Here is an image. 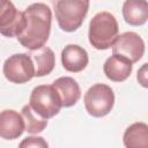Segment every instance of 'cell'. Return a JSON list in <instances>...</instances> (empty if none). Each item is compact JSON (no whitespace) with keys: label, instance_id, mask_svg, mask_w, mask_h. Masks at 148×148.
<instances>
[{"label":"cell","instance_id":"6da1fadb","mask_svg":"<svg viewBox=\"0 0 148 148\" xmlns=\"http://www.w3.org/2000/svg\"><path fill=\"white\" fill-rule=\"evenodd\" d=\"M25 24L23 31L16 37L20 44L30 50L43 47L51 32L52 12L50 7L43 2H36L28 6L24 12Z\"/></svg>","mask_w":148,"mask_h":148},{"label":"cell","instance_id":"7a4b0ae2","mask_svg":"<svg viewBox=\"0 0 148 148\" xmlns=\"http://www.w3.org/2000/svg\"><path fill=\"white\" fill-rule=\"evenodd\" d=\"M118 22L109 12L97 13L89 23V43L96 50L110 49L118 37Z\"/></svg>","mask_w":148,"mask_h":148},{"label":"cell","instance_id":"3957f363","mask_svg":"<svg viewBox=\"0 0 148 148\" xmlns=\"http://www.w3.org/2000/svg\"><path fill=\"white\" fill-rule=\"evenodd\" d=\"M89 2L90 0H57L54 13L59 28L66 32L77 30L88 14Z\"/></svg>","mask_w":148,"mask_h":148},{"label":"cell","instance_id":"277c9868","mask_svg":"<svg viewBox=\"0 0 148 148\" xmlns=\"http://www.w3.org/2000/svg\"><path fill=\"white\" fill-rule=\"evenodd\" d=\"M29 104L36 113L45 119L57 116L62 108L61 98L53 84H39L35 87L30 94Z\"/></svg>","mask_w":148,"mask_h":148},{"label":"cell","instance_id":"5b68a950","mask_svg":"<svg viewBox=\"0 0 148 148\" xmlns=\"http://www.w3.org/2000/svg\"><path fill=\"white\" fill-rule=\"evenodd\" d=\"M83 102L86 111L90 116L102 118L112 110L114 105V92L108 84L96 83L86 91Z\"/></svg>","mask_w":148,"mask_h":148},{"label":"cell","instance_id":"8992f818","mask_svg":"<svg viewBox=\"0 0 148 148\" xmlns=\"http://www.w3.org/2000/svg\"><path fill=\"white\" fill-rule=\"evenodd\" d=\"M2 72L9 82L22 84L35 76V66L28 53H15L5 60Z\"/></svg>","mask_w":148,"mask_h":148},{"label":"cell","instance_id":"52a82bcc","mask_svg":"<svg viewBox=\"0 0 148 148\" xmlns=\"http://www.w3.org/2000/svg\"><path fill=\"white\" fill-rule=\"evenodd\" d=\"M112 53L121 56L132 64H135L145 53V42L136 32L126 31L116 38L112 45Z\"/></svg>","mask_w":148,"mask_h":148},{"label":"cell","instance_id":"ba28073f","mask_svg":"<svg viewBox=\"0 0 148 148\" xmlns=\"http://www.w3.org/2000/svg\"><path fill=\"white\" fill-rule=\"evenodd\" d=\"M25 18L23 12H18L10 0H1L0 32L6 37H17L24 29Z\"/></svg>","mask_w":148,"mask_h":148},{"label":"cell","instance_id":"9c48e42d","mask_svg":"<svg viewBox=\"0 0 148 148\" xmlns=\"http://www.w3.org/2000/svg\"><path fill=\"white\" fill-rule=\"evenodd\" d=\"M25 131V123L22 113L15 110H3L0 113V136L5 140L20 138Z\"/></svg>","mask_w":148,"mask_h":148},{"label":"cell","instance_id":"30bf717a","mask_svg":"<svg viewBox=\"0 0 148 148\" xmlns=\"http://www.w3.org/2000/svg\"><path fill=\"white\" fill-rule=\"evenodd\" d=\"M89 62L87 51L76 44H68L61 51L62 67L71 73H79L83 71Z\"/></svg>","mask_w":148,"mask_h":148},{"label":"cell","instance_id":"8fae6325","mask_svg":"<svg viewBox=\"0 0 148 148\" xmlns=\"http://www.w3.org/2000/svg\"><path fill=\"white\" fill-rule=\"evenodd\" d=\"M132 69L133 64L128 59L113 53L105 60L103 66L105 76L113 82H123L127 80L132 73Z\"/></svg>","mask_w":148,"mask_h":148},{"label":"cell","instance_id":"7c38bea8","mask_svg":"<svg viewBox=\"0 0 148 148\" xmlns=\"http://www.w3.org/2000/svg\"><path fill=\"white\" fill-rule=\"evenodd\" d=\"M57 89L64 108H71L75 105L81 97V89L79 83L71 76H61L53 83Z\"/></svg>","mask_w":148,"mask_h":148},{"label":"cell","instance_id":"4fadbf2b","mask_svg":"<svg viewBox=\"0 0 148 148\" xmlns=\"http://www.w3.org/2000/svg\"><path fill=\"white\" fill-rule=\"evenodd\" d=\"M123 17L130 25H143L148 21V1L125 0L123 5Z\"/></svg>","mask_w":148,"mask_h":148},{"label":"cell","instance_id":"5bb4252c","mask_svg":"<svg viewBox=\"0 0 148 148\" xmlns=\"http://www.w3.org/2000/svg\"><path fill=\"white\" fill-rule=\"evenodd\" d=\"M29 56L32 59L34 66H35V76L42 77L45 75H49L56 65V56L54 52L47 47L43 46L38 50H34L29 53Z\"/></svg>","mask_w":148,"mask_h":148},{"label":"cell","instance_id":"9a60e30c","mask_svg":"<svg viewBox=\"0 0 148 148\" xmlns=\"http://www.w3.org/2000/svg\"><path fill=\"white\" fill-rule=\"evenodd\" d=\"M126 148H148V125L141 121L130 125L123 135Z\"/></svg>","mask_w":148,"mask_h":148},{"label":"cell","instance_id":"2e32d148","mask_svg":"<svg viewBox=\"0 0 148 148\" xmlns=\"http://www.w3.org/2000/svg\"><path fill=\"white\" fill-rule=\"evenodd\" d=\"M21 113L23 116L24 123H25V131L30 134H37L44 131V128L47 126V119L40 117L38 113L34 111V109L30 106V104H27L22 108Z\"/></svg>","mask_w":148,"mask_h":148},{"label":"cell","instance_id":"e0dca14e","mask_svg":"<svg viewBox=\"0 0 148 148\" xmlns=\"http://www.w3.org/2000/svg\"><path fill=\"white\" fill-rule=\"evenodd\" d=\"M20 147H37V148H47L49 143L40 136H27L21 143Z\"/></svg>","mask_w":148,"mask_h":148},{"label":"cell","instance_id":"ac0fdd59","mask_svg":"<svg viewBox=\"0 0 148 148\" xmlns=\"http://www.w3.org/2000/svg\"><path fill=\"white\" fill-rule=\"evenodd\" d=\"M136 80L139 84L143 88H148V62L143 64L139 69L136 74Z\"/></svg>","mask_w":148,"mask_h":148}]
</instances>
